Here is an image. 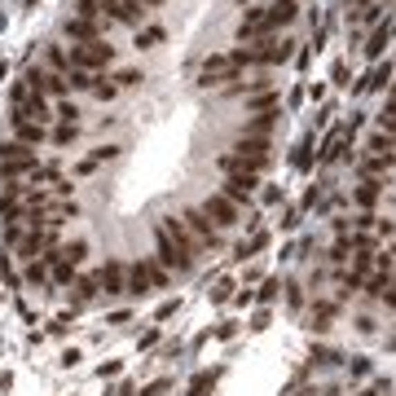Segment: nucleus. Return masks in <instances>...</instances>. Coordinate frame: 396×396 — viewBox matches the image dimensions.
<instances>
[{"mask_svg": "<svg viewBox=\"0 0 396 396\" xmlns=\"http://www.w3.org/2000/svg\"><path fill=\"white\" fill-rule=\"evenodd\" d=\"M57 256H62L66 264H75V269H79L84 256H88V243H84V238H75V243H62V247H57Z\"/></svg>", "mask_w": 396, "mask_h": 396, "instance_id": "28", "label": "nucleus"}, {"mask_svg": "<svg viewBox=\"0 0 396 396\" xmlns=\"http://www.w3.org/2000/svg\"><path fill=\"white\" fill-rule=\"evenodd\" d=\"M150 291V278H146V264H132V269H128V286H124V295H146Z\"/></svg>", "mask_w": 396, "mask_h": 396, "instance_id": "25", "label": "nucleus"}, {"mask_svg": "<svg viewBox=\"0 0 396 396\" xmlns=\"http://www.w3.org/2000/svg\"><path fill=\"white\" fill-rule=\"evenodd\" d=\"M9 115H22V119H31V124H44V128H49V124H53V102L40 97V93H27V102H18Z\"/></svg>", "mask_w": 396, "mask_h": 396, "instance_id": "12", "label": "nucleus"}, {"mask_svg": "<svg viewBox=\"0 0 396 396\" xmlns=\"http://www.w3.org/2000/svg\"><path fill=\"white\" fill-rule=\"evenodd\" d=\"M256 53H260V70L286 66L295 57V40L291 35H269V40H256Z\"/></svg>", "mask_w": 396, "mask_h": 396, "instance_id": "7", "label": "nucleus"}, {"mask_svg": "<svg viewBox=\"0 0 396 396\" xmlns=\"http://www.w3.org/2000/svg\"><path fill=\"white\" fill-rule=\"evenodd\" d=\"M22 154H31V150L18 146V141H0V159H22Z\"/></svg>", "mask_w": 396, "mask_h": 396, "instance_id": "36", "label": "nucleus"}, {"mask_svg": "<svg viewBox=\"0 0 396 396\" xmlns=\"http://www.w3.org/2000/svg\"><path fill=\"white\" fill-rule=\"evenodd\" d=\"M66 84H70V93H88L93 75H88V70H66Z\"/></svg>", "mask_w": 396, "mask_h": 396, "instance_id": "32", "label": "nucleus"}, {"mask_svg": "<svg viewBox=\"0 0 396 396\" xmlns=\"http://www.w3.org/2000/svg\"><path fill=\"white\" fill-rule=\"evenodd\" d=\"M229 291H234V286H229V282H220V286L211 291V299H216V304H225V299H229Z\"/></svg>", "mask_w": 396, "mask_h": 396, "instance_id": "43", "label": "nucleus"}, {"mask_svg": "<svg viewBox=\"0 0 396 396\" xmlns=\"http://www.w3.org/2000/svg\"><path fill=\"white\" fill-rule=\"evenodd\" d=\"M119 154H124V146H97V150H93V159H97V163H115Z\"/></svg>", "mask_w": 396, "mask_h": 396, "instance_id": "35", "label": "nucleus"}, {"mask_svg": "<svg viewBox=\"0 0 396 396\" xmlns=\"http://www.w3.org/2000/svg\"><path fill=\"white\" fill-rule=\"evenodd\" d=\"M269 150H273V146H269V141H260V137H238L234 146H229L234 159L243 163L247 172H256V176H264V172L273 167V154H269Z\"/></svg>", "mask_w": 396, "mask_h": 396, "instance_id": "3", "label": "nucleus"}, {"mask_svg": "<svg viewBox=\"0 0 396 396\" xmlns=\"http://www.w3.org/2000/svg\"><path fill=\"white\" fill-rule=\"evenodd\" d=\"M159 339H163V330H146V334H141V348H154Z\"/></svg>", "mask_w": 396, "mask_h": 396, "instance_id": "44", "label": "nucleus"}, {"mask_svg": "<svg viewBox=\"0 0 396 396\" xmlns=\"http://www.w3.org/2000/svg\"><path fill=\"white\" fill-rule=\"evenodd\" d=\"M330 75H334V84H352V79H348V62H334Z\"/></svg>", "mask_w": 396, "mask_h": 396, "instance_id": "42", "label": "nucleus"}, {"mask_svg": "<svg viewBox=\"0 0 396 396\" xmlns=\"http://www.w3.org/2000/svg\"><path fill=\"white\" fill-rule=\"evenodd\" d=\"M379 198H383V181H361V185L352 189V202H357L361 211H375Z\"/></svg>", "mask_w": 396, "mask_h": 396, "instance_id": "18", "label": "nucleus"}, {"mask_svg": "<svg viewBox=\"0 0 396 396\" xmlns=\"http://www.w3.org/2000/svg\"><path fill=\"white\" fill-rule=\"evenodd\" d=\"M181 225H185V234L194 238L198 247H207V251H220V247H225L220 229L207 220V211H202V207H185V211H181Z\"/></svg>", "mask_w": 396, "mask_h": 396, "instance_id": "5", "label": "nucleus"}, {"mask_svg": "<svg viewBox=\"0 0 396 396\" xmlns=\"http://www.w3.org/2000/svg\"><path fill=\"white\" fill-rule=\"evenodd\" d=\"M207 388H211V375H207V370H202V375H198L194 383H189V396H202Z\"/></svg>", "mask_w": 396, "mask_h": 396, "instance_id": "39", "label": "nucleus"}, {"mask_svg": "<svg viewBox=\"0 0 396 396\" xmlns=\"http://www.w3.org/2000/svg\"><path fill=\"white\" fill-rule=\"evenodd\" d=\"M295 225H299V211L291 207V211H286V216H282V229H295Z\"/></svg>", "mask_w": 396, "mask_h": 396, "instance_id": "45", "label": "nucleus"}, {"mask_svg": "<svg viewBox=\"0 0 396 396\" xmlns=\"http://www.w3.org/2000/svg\"><path fill=\"white\" fill-rule=\"evenodd\" d=\"M264 14H269V31L278 35V31H286V27H295L299 0H269V5H264Z\"/></svg>", "mask_w": 396, "mask_h": 396, "instance_id": "13", "label": "nucleus"}, {"mask_svg": "<svg viewBox=\"0 0 396 396\" xmlns=\"http://www.w3.org/2000/svg\"><path fill=\"white\" fill-rule=\"evenodd\" d=\"M27 5H35V0H27Z\"/></svg>", "mask_w": 396, "mask_h": 396, "instance_id": "52", "label": "nucleus"}, {"mask_svg": "<svg viewBox=\"0 0 396 396\" xmlns=\"http://www.w3.org/2000/svg\"><path fill=\"white\" fill-rule=\"evenodd\" d=\"M27 93H31V84H27V79H14V88H9V102H14V106L27 102Z\"/></svg>", "mask_w": 396, "mask_h": 396, "instance_id": "37", "label": "nucleus"}, {"mask_svg": "<svg viewBox=\"0 0 396 396\" xmlns=\"http://www.w3.org/2000/svg\"><path fill=\"white\" fill-rule=\"evenodd\" d=\"M79 137H84V124H57V128H49V146H57V150L75 146Z\"/></svg>", "mask_w": 396, "mask_h": 396, "instance_id": "22", "label": "nucleus"}, {"mask_svg": "<svg viewBox=\"0 0 396 396\" xmlns=\"http://www.w3.org/2000/svg\"><path fill=\"white\" fill-rule=\"evenodd\" d=\"M22 278H27L31 286H44V282H49V264H44V260H27V273H22Z\"/></svg>", "mask_w": 396, "mask_h": 396, "instance_id": "30", "label": "nucleus"}, {"mask_svg": "<svg viewBox=\"0 0 396 396\" xmlns=\"http://www.w3.org/2000/svg\"><path fill=\"white\" fill-rule=\"evenodd\" d=\"M66 57H70V70H88V75H106V70L115 66L119 49H115V44H106V40H97V44H66Z\"/></svg>", "mask_w": 396, "mask_h": 396, "instance_id": "1", "label": "nucleus"}, {"mask_svg": "<svg viewBox=\"0 0 396 396\" xmlns=\"http://www.w3.org/2000/svg\"><path fill=\"white\" fill-rule=\"evenodd\" d=\"M93 282H97V295H124L128 273H124V264H119V260H106L102 269L93 273Z\"/></svg>", "mask_w": 396, "mask_h": 396, "instance_id": "8", "label": "nucleus"}, {"mask_svg": "<svg viewBox=\"0 0 396 396\" xmlns=\"http://www.w3.org/2000/svg\"><path fill=\"white\" fill-rule=\"evenodd\" d=\"M9 128H14V141H18V146H27V150H35V146L49 141V128L31 124V119H22V115H9Z\"/></svg>", "mask_w": 396, "mask_h": 396, "instance_id": "10", "label": "nucleus"}, {"mask_svg": "<svg viewBox=\"0 0 396 396\" xmlns=\"http://www.w3.org/2000/svg\"><path fill=\"white\" fill-rule=\"evenodd\" d=\"M229 79H238V70L229 66V53H207L198 62V88L211 93V88H225Z\"/></svg>", "mask_w": 396, "mask_h": 396, "instance_id": "6", "label": "nucleus"}, {"mask_svg": "<svg viewBox=\"0 0 396 396\" xmlns=\"http://www.w3.org/2000/svg\"><path fill=\"white\" fill-rule=\"evenodd\" d=\"M375 5H383V0H375Z\"/></svg>", "mask_w": 396, "mask_h": 396, "instance_id": "51", "label": "nucleus"}, {"mask_svg": "<svg viewBox=\"0 0 396 396\" xmlns=\"http://www.w3.org/2000/svg\"><path fill=\"white\" fill-rule=\"evenodd\" d=\"M256 299H260V304H273V299H278V282L269 278V282H264V291H260Z\"/></svg>", "mask_w": 396, "mask_h": 396, "instance_id": "40", "label": "nucleus"}, {"mask_svg": "<svg viewBox=\"0 0 396 396\" xmlns=\"http://www.w3.org/2000/svg\"><path fill=\"white\" fill-rule=\"evenodd\" d=\"M388 22H392V31H396V18H388Z\"/></svg>", "mask_w": 396, "mask_h": 396, "instance_id": "50", "label": "nucleus"}, {"mask_svg": "<svg viewBox=\"0 0 396 396\" xmlns=\"http://www.w3.org/2000/svg\"><path fill=\"white\" fill-rule=\"evenodd\" d=\"M357 172L366 176V181H383V176L396 172V154H357Z\"/></svg>", "mask_w": 396, "mask_h": 396, "instance_id": "9", "label": "nucleus"}, {"mask_svg": "<svg viewBox=\"0 0 396 396\" xmlns=\"http://www.w3.org/2000/svg\"><path fill=\"white\" fill-rule=\"evenodd\" d=\"M163 40H167V27H159V22H146V27L137 31V40H132V44H137L141 53H154Z\"/></svg>", "mask_w": 396, "mask_h": 396, "instance_id": "19", "label": "nucleus"}, {"mask_svg": "<svg viewBox=\"0 0 396 396\" xmlns=\"http://www.w3.org/2000/svg\"><path fill=\"white\" fill-rule=\"evenodd\" d=\"M167 388H172V383H167V379H159V383H150V388H146V392H141V396H163Z\"/></svg>", "mask_w": 396, "mask_h": 396, "instance_id": "41", "label": "nucleus"}, {"mask_svg": "<svg viewBox=\"0 0 396 396\" xmlns=\"http://www.w3.org/2000/svg\"><path fill=\"white\" fill-rule=\"evenodd\" d=\"M97 167H102V163H97V159H93V154H88V159H79L75 167H70V172H75V176H93V172H97Z\"/></svg>", "mask_w": 396, "mask_h": 396, "instance_id": "38", "label": "nucleus"}, {"mask_svg": "<svg viewBox=\"0 0 396 396\" xmlns=\"http://www.w3.org/2000/svg\"><path fill=\"white\" fill-rule=\"evenodd\" d=\"M9 75V62H5V57H0V79H5Z\"/></svg>", "mask_w": 396, "mask_h": 396, "instance_id": "49", "label": "nucleus"}, {"mask_svg": "<svg viewBox=\"0 0 396 396\" xmlns=\"http://www.w3.org/2000/svg\"><path fill=\"white\" fill-rule=\"evenodd\" d=\"M278 128H282V111H269V115H251V119H243L238 137H260V141H269Z\"/></svg>", "mask_w": 396, "mask_h": 396, "instance_id": "14", "label": "nucleus"}, {"mask_svg": "<svg viewBox=\"0 0 396 396\" xmlns=\"http://www.w3.org/2000/svg\"><path fill=\"white\" fill-rule=\"evenodd\" d=\"M70 14H75V18H106V14H102V0H75V5H70Z\"/></svg>", "mask_w": 396, "mask_h": 396, "instance_id": "31", "label": "nucleus"}, {"mask_svg": "<svg viewBox=\"0 0 396 396\" xmlns=\"http://www.w3.org/2000/svg\"><path fill=\"white\" fill-rule=\"evenodd\" d=\"M291 167H299V172H308V167H313V150H308V146H299V150L291 154Z\"/></svg>", "mask_w": 396, "mask_h": 396, "instance_id": "34", "label": "nucleus"}, {"mask_svg": "<svg viewBox=\"0 0 396 396\" xmlns=\"http://www.w3.org/2000/svg\"><path fill=\"white\" fill-rule=\"evenodd\" d=\"M88 97H93V102H102V106H111V102H119V88H115L111 70H106V75H93V88H88Z\"/></svg>", "mask_w": 396, "mask_h": 396, "instance_id": "21", "label": "nucleus"}, {"mask_svg": "<svg viewBox=\"0 0 396 396\" xmlns=\"http://www.w3.org/2000/svg\"><path fill=\"white\" fill-rule=\"evenodd\" d=\"M388 40H392V22L383 18L375 31H370V40H366V57L370 62H383V49H388Z\"/></svg>", "mask_w": 396, "mask_h": 396, "instance_id": "17", "label": "nucleus"}, {"mask_svg": "<svg viewBox=\"0 0 396 396\" xmlns=\"http://www.w3.org/2000/svg\"><path fill=\"white\" fill-rule=\"evenodd\" d=\"M53 119H57V124H84V111H79L75 97H62L53 106Z\"/></svg>", "mask_w": 396, "mask_h": 396, "instance_id": "24", "label": "nucleus"}, {"mask_svg": "<svg viewBox=\"0 0 396 396\" xmlns=\"http://www.w3.org/2000/svg\"><path fill=\"white\" fill-rule=\"evenodd\" d=\"M366 154H396V137H388V132H370L366 137Z\"/></svg>", "mask_w": 396, "mask_h": 396, "instance_id": "27", "label": "nucleus"}, {"mask_svg": "<svg viewBox=\"0 0 396 396\" xmlns=\"http://www.w3.org/2000/svg\"><path fill=\"white\" fill-rule=\"evenodd\" d=\"M256 189H260V176L243 172V176H229V181H225V189H220V194H225V198H229L234 207H238V202H251V194H256Z\"/></svg>", "mask_w": 396, "mask_h": 396, "instance_id": "15", "label": "nucleus"}, {"mask_svg": "<svg viewBox=\"0 0 396 396\" xmlns=\"http://www.w3.org/2000/svg\"><path fill=\"white\" fill-rule=\"evenodd\" d=\"M115 9H119V0H102V14H106V18H111Z\"/></svg>", "mask_w": 396, "mask_h": 396, "instance_id": "46", "label": "nucleus"}, {"mask_svg": "<svg viewBox=\"0 0 396 396\" xmlns=\"http://www.w3.org/2000/svg\"><path fill=\"white\" fill-rule=\"evenodd\" d=\"M375 119H379V132H388V137H396V111H388V106H383V111H379Z\"/></svg>", "mask_w": 396, "mask_h": 396, "instance_id": "33", "label": "nucleus"}, {"mask_svg": "<svg viewBox=\"0 0 396 396\" xmlns=\"http://www.w3.org/2000/svg\"><path fill=\"white\" fill-rule=\"evenodd\" d=\"M383 106H388V111H396V84L388 88V102H383Z\"/></svg>", "mask_w": 396, "mask_h": 396, "instance_id": "47", "label": "nucleus"}, {"mask_svg": "<svg viewBox=\"0 0 396 396\" xmlns=\"http://www.w3.org/2000/svg\"><path fill=\"white\" fill-rule=\"evenodd\" d=\"M383 88H392V62H375L366 70V79L357 84V93H383Z\"/></svg>", "mask_w": 396, "mask_h": 396, "instance_id": "16", "label": "nucleus"}, {"mask_svg": "<svg viewBox=\"0 0 396 396\" xmlns=\"http://www.w3.org/2000/svg\"><path fill=\"white\" fill-rule=\"evenodd\" d=\"M154 247H159V251H154V260H159L167 273H176V278H185V273H194V256L176 247L172 238H167V234L159 229V225H154Z\"/></svg>", "mask_w": 396, "mask_h": 396, "instance_id": "4", "label": "nucleus"}, {"mask_svg": "<svg viewBox=\"0 0 396 396\" xmlns=\"http://www.w3.org/2000/svg\"><path fill=\"white\" fill-rule=\"evenodd\" d=\"M141 5H146V9H163L167 0H141Z\"/></svg>", "mask_w": 396, "mask_h": 396, "instance_id": "48", "label": "nucleus"}, {"mask_svg": "<svg viewBox=\"0 0 396 396\" xmlns=\"http://www.w3.org/2000/svg\"><path fill=\"white\" fill-rule=\"evenodd\" d=\"M141 264H146V278H150V291H159V286H167V282H172V273H167V269H163L159 260H141Z\"/></svg>", "mask_w": 396, "mask_h": 396, "instance_id": "29", "label": "nucleus"}, {"mask_svg": "<svg viewBox=\"0 0 396 396\" xmlns=\"http://www.w3.org/2000/svg\"><path fill=\"white\" fill-rule=\"evenodd\" d=\"M115 88L119 93H128V88H141V79H146V70H141V66H124V70H115Z\"/></svg>", "mask_w": 396, "mask_h": 396, "instance_id": "26", "label": "nucleus"}, {"mask_svg": "<svg viewBox=\"0 0 396 396\" xmlns=\"http://www.w3.org/2000/svg\"><path fill=\"white\" fill-rule=\"evenodd\" d=\"M40 66H49V70H57V75H66V70H70L66 44H57V40H44V62H40Z\"/></svg>", "mask_w": 396, "mask_h": 396, "instance_id": "20", "label": "nucleus"}, {"mask_svg": "<svg viewBox=\"0 0 396 396\" xmlns=\"http://www.w3.org/2000/svg\"><path fill=\"white\" fill-rule=\"evenodd\" d=\"M111 31H115L111 18H75V14L62 18V35H66L70 44H97V40H106Z\"/></svg>", "mask_w": 396, "mask_h": 396, "instance_id": "2", "label": "nucleus"}, {"mask_svg": "<svg viewBox=\"0 0 396 396\" xmlns=\"http://www.w3.org/2000/svg\"><path fill=\"white\" fill-rule=\"evenodd\" d=\"M269 111H282V97H278V88H269V93H256V97H247V115H269Z\"/></svg>", "mask_w": 396, "mask_h": 396, "instance_id": "23", "label": "nucleus"}, {"mask_svg": "<svg viewBox=\"0 0 396 396\" xmlns=\"http://www.w3.org/2000/svg\"><path fill=\"white\" fill-rule=\"evenodd\" d=\"M198 207L207 211V220L216 225V229H234V225H238V207L225 194H211L207 202H198Z\"/></svg>", "mask_w": 396, "mask_h": 396, "instance_id": "11", "label": "nucleus"}]
</instances>
